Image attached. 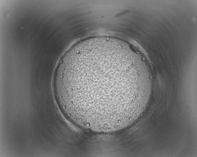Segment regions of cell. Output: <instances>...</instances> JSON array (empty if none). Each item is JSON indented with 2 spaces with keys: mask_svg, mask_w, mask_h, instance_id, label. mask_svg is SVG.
Instances as JSON below:
<instances>
[{
  "mask_svg": "<svg viewBox=\"0 0 197 157\" xmlns=\"http://www.w3.org/2000/svg\"><path fill=\"white\" fill-rule=\"evenodd\" d=\"M149 72L126 45L98 39L63 56L53 83L59 106L80 127L110 132L127 126L142 113L151 89Z\"/></svg>",
  "mask_w": 197,
  "mask_h": 157,
  "instance_id": "cell-1",
  "label": "cell"
}]
</instances>
